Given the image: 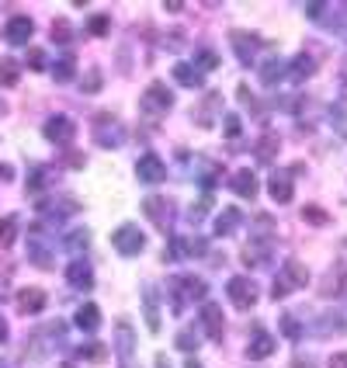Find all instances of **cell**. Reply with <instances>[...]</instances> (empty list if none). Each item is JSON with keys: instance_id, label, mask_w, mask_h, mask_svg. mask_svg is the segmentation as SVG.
<instances>
[{"instance_id": "1", "label": "cell", "mask_w": 347, "mask_h": 368, "mask_svg": "<svg viewBox=\"0 0 347 368\" xmlns=\"http://www.w3.org/2000/svg\"><path fill=\"white\" fill-rule=\"evenodd\" d=\"M111 247H115L122 257H136V254H143V247H146V233H143L136 222H125V226H118V229L111 233Z\"/></svg>"}, {"instance_id": "2", "label": "cell", "mask_w": 347, "mask_h": 368, "mask_svg": "<svg viewBox=\"0 0 347 368\" xmlns=\"http://www.w3.org/2000/svg\"><path fill=\"white\" fill-rule=\"evenodd\" d=\"M226 295H229V302H233L236 309H250V306L257 302L260 292H257V281H254V278L236 275L226 281Z\"/></svg>"}, {"instance_id": "3", "label": "cell", "mask_w": 347, "mask_h": 368, "mask_svg": "<svg viewBox=\"0 0 347 368\" xmlns=\"http://www.w3.org/2000/svg\"><path fill=\"white\" fill-rule=\"evenodd\" d=\"M201 327H205V334H208L212 341H222V334H226V316H222V306H219V302H212V299L201 302Z\"/></svg>"}, {"instance_id": "4", "label": "cell", "mask_w": 347, "mask_h": 368, "mask_svg": "<svg viewBox=\"0 0 347 368\" xmlns=\"http://www.w3.org/2000/svg\"><path fill=\"white\" fill-rule=\"evenodd\" d=\"M73 136H77V125H73V118H66V115H52V118H45V139H49V143H59V146H66Z\"/></svg>"}, {"instance_id": "5", "label": "cell", "mask_w": 347, "mask_h": 368, "mask_svg": "<svg viewBox=\"0 0 347 368\" xmlns=\"http://www.w3.org/2000/svg\"><path fill=\"white\" fill-rule=\"evenodd\" d=\"M201 295H205V285L198 278H177L174 281V309H184L187 302H194Z\"/></svg>"}, {"instance_id": "6", "label": "cell", "mask_w": 347, "mask_h": 368, "mask_svg": "<svg viewBox=\"0 0 347 368\" xmlns=\"http://www.w3.org/2000/svg\"><path fill=\"white\" fill-rule=\"evenodd\" d=\"M136 174H139V181L160 184L164 178H167V164H164L157 153H146V157H139V164H136Z\"/></svg>"}, {"instance_id": "7", "label": "cell", "mask_w": 347, "mask_h": 368, "mask_svg": "<svg viewBox=\"0 0 347 368\" xmlns=\"http://www.w3.org/2000/svg\"><path fill=\"white\" fill-rule=\"evenodd\" d=\"M115 344H118V368H132V327L125 323V320H118V327H115Z\"/></svg>"}, {"instance_id": "8", "label": "cell", "mask_w": 347, "mask_h": 368, "mask_svg": "<svg viewBox=\"0 0 347 368\" xmlns=\"http://www.w3.org/2000/svg\"><path fill=\"white\" fill-rule=\"evenodd\" d=\"M31 31H35V24H31V17H10L7 24H3V38L10 42V45H28V38H31Z\"/></svg>"}, {"instance_id": "9", "label": "cell", "mask_w": 347, "mask_h": 368, "mask_svg": "<svg viewBox=\"0 0 347 368\" xmlns=\"http://www.w3.org/2000/svg\"><path fill=\"white\" fill-rule=\"evenodd\" d=\"M295 285H306V268H302L299 261H288V264H285V278L274 281L271 292H274V299H281V295H288Z\"/></svg>"}, {"instance_id": "10", "label": "cell", "mask_w": 347, "mask_h": 368, "mask_svg": "<svg viewBox=\"0 0 347 368\" xmlns=\"http://www.w3.org/2000/svg\"><path fill=\"white\" fill-rule=\"evenodd\" d=\"M171 104H174V94L167 91L164 84H153L150 91L143 94V108H146V111H153V115H160V111H167Z\"/></svg>"}, {"instance_id": "11", "label": "cell", "mask_w": 347, "mask_h": 368, "mask_svg": "<svg viewBox=\"0 0 347 368\" xmlns=\"http://www.w3.org/2000/svg\"><path fill=\"white\" fill-rule=\"evenodd\" d=\"M143 212L160 226V229H167V222H171V205H167V198H160V194H150L146 201H143Z\"/></svg>"}, {"instance_id": "12", "label": "cell", "mask_w": 347, "mask_h": 368, "mask_svg": "<svg viewBox=\"0 0 347 368\" xmlns=\"http://www.w3.org/2000/svg\"><path fill=\"white\" fill-rule=\"evenodd\" d=\"M267 187H271V198L278 205H288L292 201V171H274Z\"/></svg>"}, {"instance_id": "13", "label": "cell", "mask_w": 347, "mask_h": 368, "mask_svg": "<svg viewBox=\"0 0 347 368\" xmlns=\"http://www.w3.org/2000/svg\"><path fill=\"white\" fill-rule=\"evenodd\" d=\"M17 309H21V313H31V316L42 313V309H45V292H42V288H21V292H17Z\"/></svg>"}, {"instance_id": "14", "label": "cell", "mask_w": 347, "mask_h": 368, "mask_svg": "<svg viewBox=\"0 0 347 368\" xmlns=\"http://www.w3.org/2000/svg\"><path fill=\"white\" fill-rule=\"evenodd\" d=\"M271 351H274V337H271V334H267V330H254V337H250V344H247V355H250V358H271Z\"/></svg>"}, {"instance_id": "15", "label": "cell", "mask_w": 347, "mask_h": 368, "mask_svg": "<svg viewBox=\"0 0 347 368\" xmlns=\"http://www.w3.org/2000/svg\"><path fill=\"white\" fill-rule=\"evenodd\" d=\"M66 281L73 285V288H94V271H90V264L87 261H73L70 268H66Z\"/></svg>"}, {"instance_id": "16", "label": "cell", "mask_w": 347, "mask_h": 368, "mask_svg": "<svg viewBox=\"0 0 347 368\" xmlns=\"http://www.w3.org/2000/svg\"><path fill=\"white\" fill-rule=\"evenodd\" d=\"M73 73H77V59L70 52H59L56 63H52V80L56 84H66V80H73Z\"/></svg>"}, {"instance_id": "17", "label": "cell", "mask_w": 347, "mask_h": 368, "mask_svg": "<svg viewBox=\"0 0 347 368\" xmlns=\"http://www.w3.org/2000/svg\"><path fill=\"white\" fill-rule=\"evenodd\" d=\"M229 187H233L240 198H254V194H257V178H254L250 171H236L233 181H229Z\"/></svg>"}, {"instance_id": "18", "label": "cell", "mask_w": 347, "mask_h": 368, "mask_svg": "<svg viewBox=\"0 0 347 368\" xmlns=\"http://www.w3.org/2000/svg\"><path fill=\"white\" fill-rule=\"evenodd\" d=\"M285 77H288V66H285L278 56H274V59H267V63L260 66V80H264L267 87H274V84H278V80H285Z\"/></svg>"}, {"instance_id": "19", "label": "cell", "mask_w": 347, "mask_h": 368, "mask_svg": "<svg viewBox=\"0 0 347 368\" xmlns=\"http://www.w3.org/2000/svg\"><path fill=\"white\" fill-rule=\"evenodd\" d=\"M174 80H177L180 87H201V70L191 66V63H177V66H174Z\"/></svg>"}, {"instance_id": "20", "label": "cell", "mask_w": 347, "mask_h": 368, "mask_svg": "<svg viewBox=\"0 0 347 368\" xmlns=\"http://www.w3.org/2000/svg\"><path fill=\"white\" fill-rule=\"evenodd\" d=\"M77 327H80V330H87V334L101 327V309H97L94 302H84V306L77 309Z\"/></svg>"}, {"instance_id": "21", "label": "cell", "mask_w": 347, "mask_h": 368, "mask_svg": "<svg viewBox=\"0 0 347 368\" xmlns=\"http://www.w3.org/2000/svg\"><path fill=\"white\" fill-rule=\"evenodd\" d=\"M313 70H316V59L302 52V56L292 59V66H288V80H306V77H313Z\"/></svg>"}, {"instance_id": "22", "label": "cell", "mask_w": 347, "mask_h": 368, "mask_svg": "<svg viewBox=\"0 0 347 368\" xmlns=\"http://www.w3.org/2000/svg\"><path fill=\"white\" fill-rule=\"evenodd\" d=\"M38 212H42V215H56V219H59V215H73V212H77V201H73V198H63V201H56V198H52V201H38Z\"/></svg>"}, {"instance_id": "23", "label": "cell", "mask_w": 347, "mask_h": 368, "mask_svg": "<svg viewBox=\"0 0 347 368\" xmlns=\"http://www.w3.org/2000/svg\"><path fill=\"white\" fill-rule=\"evenodd\" d=\"M240 219H243L240 208H222V212L215 215V233H219V236H229V233L240 226Z\"/></svg>"}, {"instance_id": "24", "label": "cell", "mask_w": 347, "mask_h": 368, "mask_svg": "<svg viewBox=\"0 0 347 368\" xmlns=\"http://www.w3.org/2000/svg\"><path fill=\"white\" fill-rule=\"evenodd\" d=\"M233 45L240 49V52H236V56H240V63H250V59L257 56V52H254V49H257V38H254V35H247V31H236V35H233Z\"/></svg>"}, {"instance_id": "25", "label": "cell", "mask_w": 347, "mask_h": 368, "mask_svg": "<svg viewBox=\"0 0 347 368\" xmlns=\"http://www.w3.org/2000/svg\"><path fill=\"white\" fill-rule=\"evenodd\" d=\"M143 299H146V323H150V330L157 334V330H160V316H157V288H153V285H143Z\"/></svg>"}, {"instance_id": "26", "label": "cell", "mask_w": 347, "mask_h": 368, "mask_svg": "<svg viewBox=\"0 0 347 368\" xmlns=\"http://www.w3.org/2000/svg\"><path fill=\"white\" fill-rule=\"evenodd\" d=\"M17 80H21V66L10 56H0V84L3 87H14Z\"/></svg>"}, {"instance_id": "27", "label": "cell", "mask_w": 347, "mask_h": 368, "mask_svg": "<svg viewBox=\"0 0 347 368\" xmlns=\"http://www.w3.org/2000/svg\"><path fill=\"white\" fill-rule=\"evenodd\" d=\"M14 236H17V222H14V215H3L0 219V247H10Z\"/></svg>"}, {"instance_id": "28", "label": "cell", "mask_w": 347, "mask_h": 368, "mask_svg": "<svg viewBox=\"0 0 347 368\" xmlns=\"http://www.w3.org/2000/svg\"><path fill=\"white\" fill-rule=\"evenodd\" d=\"M198 344H201L198 334H191V330H180V334H177V348H180V351H198Z\"/></svg>"}, {"instance_id": "29", "label": "cell", "mask_w": 347, "mask_h": 368, "mask_svg": "<svg viewBox=\"0 0 347 368\" xmlns=\"http://www.w3.org/2000/svg\"><path fill=\"white\" fill-rule=\"evenodd\" d=\"M104 355H108L104 344H84L80 348V358H87V362H104Z\"/></svg>"}, {"instance_id": "30", "label": "cell", "mask_w": 347, "mask_h": 368, "mask_svg": "<svg viewBox=\"0 0 347 368\" xmlns=\"http://www.w3.org/2000/svg\"><path fill=\"white\" fill-rule=\"evenodd\" d=\"M215 66H219V56L212 49H201L198 52V70H215Z\"/></svg>"}, {"instance_id": "31", "label": "cell", "mask_w": 347, "mask_h": 368, "mask_svg": "<svg viewBox=\"0 0 347 368\" xmlns=\"http://www.w3.org/2000/svg\"><path fill=\"white\" fill-rule=\"evenodd\" d=\"M87 243H90V233H87V229H77V233L66 236V247H70V250H80V247H87Z\"/></svg>"}, {"instance_id": "32", "label": "cell", "mask_w": 347, "mask_h": 368, "mask_svg": "<svg viewBox=\"0 0 347 368\" xmlns=\"http://www.w3.org/2000/svg\"><path fill=\"white\" fill-rule=\"evenodd\" d=\"M70 38H73V31L66 28V21H59V24H52V42H63V45H66Z\"/></svg>"}, {"instance_id": "33", "label": "cell", "mask_w": 347, "mask_h": 368, "mask_svg": "<svg viewBox=\"0 0 347 368\" xmlns=\"http://www.w3.org/2000/svg\"><path fill=\"white\" fill-rule=\"evenodd\" d=\"M108 28H111V21L108 17H90V35H108Z\"/></svg>"}, {"instance_id": "34", "label": "cell", "mask_w": 347, "mask_h": 368, "mask_svg": "<svg viewBox=\"0 0 347 368\" xmlns=\"http://www.w3.org/2000/svg\"><path fill=\"white\" fill-rule=\"evenodd\" d=\"M281 330H285V337H288V341H295V337L302 334V330H299V323H295L292 316H281Z\"/></svg>"}, {"instance_id": "35", "label": "cell", "mask_w": 347, "mask_h": 368, "mask_svg": "<svg viewBox=\"0 0 347 368\" xmlns=\"http://www.w3.org/2000/svg\"><path fill=\"white\" fill-rule=\"evenodd\" d=\"M306 215H309V222H316V226H320V222H327V212H323V208H316V205L302 208V219H306Z\"/></svg>"}, {"instance_id": "36", "label": "cell", "mask_w": 347, "mask_h": 368, "mask_svg": "<svg viewBox=\"0 0 347 368\" xmlns=\"http://www.w3.org/2000/svg\"><path fill=\"white\" fill-rule=\"evenodd\" d=\"M28 66H31V70H42V66H45V56H42V49H31V56H28Z\"/></svg>"}, {"instance_id": "37", "label": "cell", "mask_w": 347, "mask_h": 368, "mask_svg": "<svg viewBox=\"0 0 347 368\" xmlns=\"http://www.w3.org/2000/svg\"><path fill=\"white\" fill-rule=\"evenodd\" d=\"M226 132L229 136H240V118L236 115H226Z\"/></svg>"}, {"instance_id": "38", "label": "cell", "mask_w": 347, "mask_h": 368, "mask_svg": "<svg viewBox=\"0 0 347 368\" xmlns=\"http://www.w3.org/2000/svg\"><path fill=\"white\" fill-rule=\"evenodd\" d=\"M330 368H347V351L344 355H334V358H330Z\"/></svg>"}, {"instance_id": "39", "label": "cell", "mask_w": 347, "mask_h": 368, "mask_svg": "<svg viewBox=\"0 0 347 368\" xmlns=\"http://www.w3.org/2000/svg\"><path fill=\"white\" fill-rule=\"evenodd\" d=\"M3 341H7V320L0 316V344H3Z\"/></svg>"}, {"instance_id": "40", "label": "cell", "mask_w": 347, "mask_h": 368, "mask_svg": "<svg viewBox=\"0 0 347 368\" xmlns=\"http://www.w3.org/2000/svg\"><path fill=\"white\" fill-rule=\"evenodd\" d=\"M184 368H201V365H198V362H194V358H187V365H184Z\"/></svg>"}, {"instance_id": "41", "label": "cell", "mask_w": 347, "mask_h": 368, "mask_svg": "<svg viewBox=\"0 0 347 368\" xmlns=\"http://www.w3.org/2000/svg\"><path fill=\"white\" fill-rule=\"evenodd\" d=\"M0 115H3V101H0Z\"/></svg>"}, {"instance_id": "42", "label": "cell", "mask_w": 347, "mask_h": 368, "mask_svg": "<svg viewBox=\"0 0 347 368\" xmlns=\"http://www.w3.org/2000/svg\"><path fill=\"white\" fill-rule=\"evenodd\" d=\"M0 368H3V365H0Z\"/></svg>"}]
</instances>
